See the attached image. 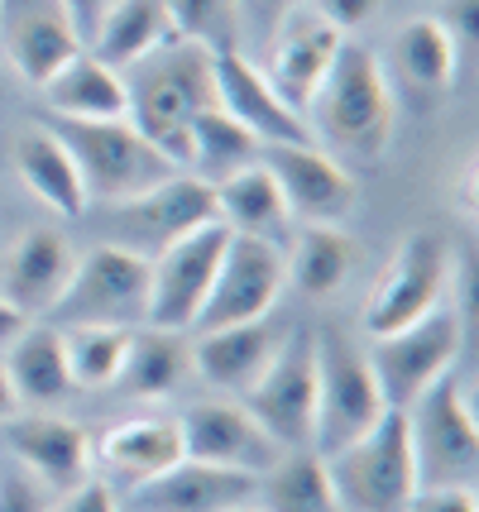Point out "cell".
Instances as JSON below:
<instances>
[{"mask_svg":"<svg viewBox=\"0 0 479 512\" xmlns=\"http://www.w3.org/2000/svg\"><path fill=\"white\" fill-rule=\"evenodd\" d=\"M63 331V355H68L72 388H111L125 364V345L135 326H58Z\"/></svg>","mask_w":479,"mask_h":512,"instance_id":"836d02e7","label":"cell"},{"mask_svg":"<svg viewBox=\"0 0 479 512\" xmlns=\"http://www.w3.org/2000/svg\"><path fill=\"white\" fill-rule=\"evenodd\" d=\"M259 158H264V144H259L240 120H230L221 106H211V111L192 125V158H187V173H192V178H202L216 187L221 178L250 168Z\"/></svg>","mask_w":479,"mask_h":512,"instance_id":"d6a6232c","label":"cell"},{"mask_svg":"<svg viewBox=\"0 0 479 512\" xmlns=\"http://www.w3.org/2000/svg\"><path fill=\"white\" fill-rule=\"evenodd\" d=\"M216 106H221L230 120H240L264 149H269V144H312L307 120L269 87L264 67L254 63L245 48L216 53Z\"/></svg>","mask_w":479,"mask_h":512,"instance_id":"ac0fdd59","label":"cell"},{"mask_svg":"<svg viewBox=\"0 0 479 512\" xmlns=\"http://www.w3.org/2000/svg\"><path fill=\"white\" fill-rule=\"evenodd\" d=\"M226 512H264V508H259V503L250 498V503H235V508H226Z\"/></svg>","mask_w":479,"mask_h":512,"instance_id":"bcb514c9","label":"cell"},{"mask_svg":"<svg viewBox=\"0 0 479 512\" xmlns=\"http://www.w3.org/2000/svg\"><path fill=\"white\" fill-rule=\"evenodd\" d=\"M0 512H48L39 479H0Z\"/></svg>","mask_w":479,"mask_h":512,"instance_id":"60d3db41","label":"cell"},{"mask_svg":"<svg viewBox=\"0 0 479 512\" xmlns=\"http://www.w3.org/2000/svg\"><path fill=\"white\" fill-rule=\"evenodd\" d=\"M178 436H183V455L202 460L216 469H235V474H264L274 469L283 450L269 441V431L245 412L240 398H202L187 412H178Z\"/></svg>","mask_w":479,"mask_h":512,"instance_id":"5bb4252c","label":"cell"},{"mask_svg":"<svg viewBox=\"0 0 479 512\" xmlns=\"http://www.w3.org/2000/svg\"><path fill=\"white\" fill-rule=\"evenodd\" d=\"M341 44H345V34H336V29L321 20V15H312L307 5H297V10H288V15L278 20V29L264 39V48H259L254 63L264 67L269 87L302 115L307 101L317 96L321 77H326L331 63H336Z\"/></svg>","mask_w":479,"mask_h":512,"instance_id":"9a60e30c","label":"cell"},{"mask_svg":"<svg viewBox=\"0 0 479 512\" xmlns=\"http://www.w3.org/2000/svg\"><path fill=\"white\" fill-rule=\"evenodd\" d=\"M393 91L403 87L417 106H436L441 96H451L460 72V44L446 34V24L436 15H417V20L398 24L388 48L379 53Z\"/></svg>","mask_w":479,"mask_h":512,"instance_id":"ffe728a7","label":"cell"},{"mask_svg":"<svg viewBox=\"0 0 479 512\" xmlns=\"http://www.w3.org/2000/svg\"><path fill=\"white\" fill-rule=\"evenodd\" d=\"M460 216H475V158H465L460 173Z\"/></svg>","mask_w":479,"mask_h":512,"instance_id":"f6af8a7d","label":"cell"},{"mask_svg":"<svg viewBox=\"0 0 479 512\" xmlns=\"http://www.w3.org/2000/svg\"><path fill=\"white\" fill-rule=\"evenodd\" d=\"M408 412L412 460H417V484H470L479 474V426L465 398V383L456 369L436 379L422 398L403 407Z\"/></svg>","mask_w":479,"mask_h":512,"instance_id":"9c48e42d","label":"cell"},{"mask_svg":"<svg viewBox=\"0 0 479 512\" xmlns=\"http://www.w3.org/2000/svg\"><path fill=\"white\" fill-rule=\"evenodd\" d=\"M92 460L106 469V479L139 489L149 479H159L163 469L183 460V436H178V417H130V422L111 426L92 446Z\"/></svg>","mask_w":479,"mask_h":512,"instance_id":"cb8c5ba5","label":"cell"},{"mask_svg":"<svg viewBox=\"0 0 479 512\" xmlns=\"http://www.w3.org/2000/svg\"><path fill=\"white\" fill-rule=\"evenodd\" d=\"M10 417H20V393L10 388V374H5V364H0V426L10 422Z\"/></svg>","mask_w":479,"mask_h":512,"instance_id":"ee69618b","label":"cell"},{"mask_svg":"<svg viewBox=\"0 0 479 512\" xmlns=\"http://www.w3.org/2000/svg\"><path fill=\"white\" fill-rule=\"evenodd\" d=\"M264 168L274 173L297 225H345L360 206V187L350 168L321 144H269Z\"/></svg>","mask_w":479,"mask_h":512,"instance_id":"4fadbf2b","label":"cell"},{"mask_svg":"<svg viewBox=\"0 0 479 512\" xmlns=\"http://www.w3.org/2000/svg\"><path fill=\"white\" fill-rule=\"evenodd\" d=\"M0 44L29 87H44L58 67H68L87 48L63 0H0Z\"/></svg>","mask_w":479,"mask_h":512,"instance_id":"e0dca14e","label":"cell"},{"mask_svg":"<svg viewBox=\"0 0 479 512\" xmlns=\"http://www.w3.org/2000/svg\"><path fill=\"white\" fill-rule=\"evenodd\" d=\"M460 345H465V316H460V307L446 302V307H436L432 316L412 321L403 331L369 340L365 355H369V369H374L379 388H384V402L403 412L436 379H446L456 369Z\"/></svg>","mask_w":479,"mask_h":512,"instance_id":"ba28073f","label":"cell"},{"mask_svg":"<svg viewBox=\"0 0 479 512\" xmlns=\"http://www.w3.org/2000/svg\"><path fill=\"white\" fill-rule=\"evenodd\" d=\"M48 130L68 144V154L77 158V173L87 182V197L120 206V201L144 197L149 187L168 182L173 158H163L130 120H53Z\"/></svg>","mask_w":479,"mask_h":512,"instance_id":"3957f363","label":"cell"},{"mask_svg":"<svg viewBox=\"0 0 479 512\" xmlns=\"http://www.w3.org/2000/svg\"><path fill=\"white\" fill-rule=\"evenodd\" d=\"M259 493L254 474H235V469H216L202 460H178L163 469L159 479L135 489V512H226L235 503H250Z\"/></svg>","mask_w":479,"mask_h":512,"instance_id":"603a6c76","label":"cell"},{"mask_svg":"<svg viewBox=\"0 0 479 512\" xmlns=\"http://www.w3.org/2000/svg\"><path fill=\"white\" fill-rule=\"evenodd\" d=\"M10 388L20 393V402L48 407V402L68 398V355H63V331L53 321H29L15 340H10V355L0 359Z\"/></svg>","mask_w":479,"mask_h":512,"instance_id":"4dcf8cb0","label":"cell"},{"mask_svg":"<svg viewBox=\"0 0 479 512\" xmlns=\"http://www.w3.org/2000/svg\"><path fill=\"white\" fill-rule=\"evenodd\" d=\"M451 278H456V249L436 230H412L403 245L393 249L384 273L374 278L365 307H360V326L369 340L393 335L432 316L436 307L451 302Z\"/></svg>","mask_w":479,"mask_h":512,"instance_id":"277c9868","label":"cell"},{"mask_svg":"<svg viewBox=\"0 0 479 512\" xmlns=\"http://www.w3.org/2000/svg\"><path fill=\"white\" fill-rule=\"evenodd\" d=\"M106 5H111V0H63V10H68L72 29L82 34V44L96 34V24H101V15H106Z\"/></svg>","mask_w":479,"mask_h":512,"instance_id":"b9f144b4","label":"cell"},{"mask_svg":"<svg viewBox=\"0 0 479 512\" xmlns=\"http://www.w3.org/2000/svg\"><path fill=\"white\" fill-rule=\"evenodd\" d=\"M24 326H29V316L15 312V307H10V302L0 297V345H10V340H15V335H20Z\"/></svg>","mask_w":479,"mask_h":512,"instance_id":"7bdbcfd3","label":"cell"},{"mask_svg":"<svg viewBox=\"0 0 479 512\" xmlns=\"http://www.w3.org/2000/svg\"><path fill=\"white\" fill-rule=\"evenodd\" d=\"M288 288V273H283V249L264 245V240H245V235H230L221 268L211 278L197 326L192 331H226V326H250L278 307V297Z\"/></svg>","mask_w":479,"mask_h":512,"instance_id":"7c38bea8","label":"cell"},{"mask_svg":"<svg viewBox=\"0 0 479 512\" xmlns=\"http://www.w3.org/2000/svg\"><path fill=\"white\" fill-rule=\"evenodd\" d=\"M312 15H321V20L331 24L336 34H345V39H360V29H369V24L384 15L388 0H302Z\"/></svg>","mask_w":479,"mask_h":512,"instance_id":"d590c367","label":"cell"},{"mask_svg":"<svg viewBox=\"0 0 479 512\" xmlns=\"http://www.w3.org/2000/svg\"><path fill=\"white\" fill-rule=\"evenodd\" d=\"M39 91H44L53 120H130L125 72L101 63L92 48H82L68 67H58Z\"/></svg>","mask_w":479,"mask_h":512,"instance_id":"4316f807","label":"cell"},{"mask_svg":"<svg viewBox=\"0 0 479 512\" xmlns=\"http://www.w3.org/2000/svg\"><path fill=\"white\" fill-rule=\"evenodd\" d=\"M403 512H479L470 484H417Z\"/></svg>","mask_w":479,"mask_h":512,"instance_id":"8d00e7d4","label":"cell"},{"mask_svg":"<svg viewBox=\"0 0 479 512\" xmlns=\"http://www.w3.org/2000/svg\"><path fill=\"white\" fill-rule=\"evenodd\" d=\"M72 268H77V249H72V240L58 225L24 230L15 249L5 254V264H0V297L29 321H39L68 292Z\"/></svg>","mask_w":479,"mask_h":512,"instance_id":"d6986e66","label":"cell"},{"mask_svg":"<svg viewBox=\"0 0 479 512\" xmlns=\"http://www.w3.org/2000/svg\"><path fill=\"white\" fill-rule=\"evenodd\" d=\"M48 512H120V503H115V493L106 479H82V484H72Z\"/></svg>","mask_w":479,"mask_h":512,"instance_id":"74e56055","label":"cell"},{"mask_svg":"<svg viewBox=\"0 0 479 512\" xmlns=\"http://www.w3.org/2000/svg\"><path fill=\"white\" fill-rule=\"evenodd\" d=\"M149 312V259L125 245L77 254L68 292L53 307V326H144Z\"/></svg>","mask_w":479,"mask_h":512,"instance_id":"52a82bcc","label":"cell"},{"mask_svg":"<svg viewBox=\"0 0 479 512\" xmlns=\"http://www.w3.org/2000/svg\"><path fill=\"white\" fill-rule=\"evenodd\" d=\"M245 412L278 450H312L317 436V335L297 331L278 345L274 364L245 393Z\"/></svg>","mask_w":479,"mask_h":512,"instance_id":"30bf717a","label":"cell"},{"mask_svg":"<svg viewBox=\"0 0 479 512\" xmlns=\"http://www.w3.org/2000/svg\"><path fill=\"white\" fill-rule=\"evenodd\" d=\"M168 20H173V39L202 44L211 53L240 48L245 39V20H240V0H163Z\"/></svg>","mask_w":479,"mask_h":512,"instance_id":"e575fe53","label":"cell"},{"mask_svg":"<svg viewBox=\"0 0 479 512\" xmlns=\"http://www.w3.org/2000/svg\"><path fill=\"white\" fill-rule=\"evenodd\" d=\"M130 125H135L173 168L187 173L192 125L216 106V53L187 39H168L144 63L130 67Z\"/></svg>","mask_w":479,"mask_h":512,"instance_id":"7a4b0ae2","label":"cell"},{"mask_svg":"<svg viewBox=\"0 0 479 512\" xmlns=\"http://www.w3.org/2000/svg\"><path fill=\"white\" fill-rule=\"evenodd\" d=\"M226 245H230V230L221 221H211L202 230L183 235V240H173L168 249H159L149 259V312H144V326L192 331L206 292H211V278L221 268Z\"/></svg>","mask_w":479,"mask_h":512,"instance_id":"8fae6325","label":"cell"},{"mask_svg":"<svg viewBox=\"0 0 479 512\" xmlns=\"http://www.w3.org/2000/svg\"><path fill=\"white\" fill-rule=\"evenodd\" d=\"M187 374H192V340H187V331L135 326L115 383L139 402H159V398H168Z\"/></svg>","mask_w":479,"mask_h":512,"instance_id":"f1b7e54d","label":"cell"},{"mask_svg":"<svg viewBox=\"0 0 479 512\" xmlns=\"http://www.w3.org/2000/svg\"><path fill=\"white\" fill-rule=\"evenodd\" d=\"M388 412L384 388L369 369V355L345 335H317V436L312 450L331 460L336 450L355 446Z\"/></svg>","mask_w":479,"mask_h":512,"instance_id":"8992f818","label":"cell"},{"mask_svg":"<svg viewBox=\"0 0 479 512\" xmlns=\"http://www.w3.org/2000/svg\"><path fill=\"white\" fill-rule=\"evenodd\" d=\"M5 441L15 450V460L29 469V479H39L44 489H72L92 469V436L72 417H53V412L10 417Z\"/></svg>","mask_w":479,"mask_h":512,"instance_id":"44dd1931","label":"cell"},{"mask_svg":"<svg viewBox=\"0 0 479 512\" xmlns=\"http://www.w3.org/2000/svg\"><path fill=\"white\" fill-rule=\"evenodd\" d=\"M331 489L341 512H403L417 493V460H412L408 412L388 407L355 446L326 460Z\"/></svg>","mask_w":479,"mask_h":512,"instance_id":"5b68a950","label":"cell"},{"mask_svg":"<svg viewBox=\"0 0 479 512\" xmlns=\"http://www.w3.org/2000/svg\"><path fill=\"white\" fill-rule=\"evenodd\" d=\"M283 335L264 321H250V326H226V331H197V345H192V374H202L216 393L226 398H245L259 374L274 364Z\"/></svg>","mask_w":479,"mask_h":512,"instance_id":"7402d4cb","label":"cell"},{"mask_svg":"<svg viewBox=\"0 0 479 512\" xmlns=\"http://www.w3.org/2000/svg\"><path fill=\"white\" fill-rule=\"evenodd\" d=\"M436 20L446 24V34L456 44H475L479 39V0H441V15Z\"/></svg>","mask_w":479,"mask_h":512,"instance_id":"ab89813d","label":"cell"},{"mask_svg":"<svg viewBox=\"0 0 479 512\" xmlns=\"http://www.w3.org/2000/svg\"><path fill=\"white\" fill-rule=\"evenodd\" d=\"M15 173H20L24 187L44 201L53 216H63V221H77V216L92 206L87 182L77 173V158L68 154V144L48 130V125L20 130V139H15Z\"/></svg>","mask_w":479,"mask_h":512,"instance_id":"83f0119b","label":"cell"},{"mask_svg":"<svg viewBox=\"0 0 479 512\" xmlns=\"http://www.w3.org/2000/svg\"><path fill=\"white\" fill-rule=\"evenodd\" d=\"M360 268V245L345 225H297L283 245V273L288 288H297L312 302H331L350 288Z\"/></svg>","mask_w":479,"mask_h":512,"instance_id":"484cf974","label":"cell"},{"mask_svg":"<svg viewBox=\"0 0 479 512\" xmlns=\"http://www.w3.org/2000/svg\"><path fill=\"white\" fill-rule=\"evenodd\" d=\"M168 39H173V20H168V5L163 0H111L101 24H96V34L87 39V48H92L101 63L125 72V67L144 63Z\"/></svg>","mask_w":479,"mask_h":512,"instance_id":"f546056e","label":"cell"},{"mask_svg":"<svg viewBox=\"0 0 479 512\" xmlns=\"http://www.w3.org/2000/svg\"><path fill=\"white\" fill-rule=\"evenodd\" d=\"M302 120L312 144H321L331 158L379 163L398 130V91L379 63V48H369L365 39H345Z\"/></svg>","mask_w":479,"mask_h":512,"instance_id":"6da1fadb","label":"cell"},{"mask_svg":"<svg viewBox=\"0 0 479 512\" xmlns=\"http://www.w3.org/2000/svg\"><path fill=\"white\" fill-rule=\"evenodd\" d=\"M302 0H240V20H245V34L254 29V39H259V48H264V39L278 29V20L288 15V10H297Z\"/></svg>","mask_w":479,"mask_h":512,"instance_id":"f35d334b","label":"cell"},{"mask_svg":"<svg viewBox=\"0 0 479 512\" xmlns=\"http://www.w3.org/2000/svg\"><path fill=\"white\" fill-rule=\"evenodd\" d=\"M259 493H264V512H341L326 460L317 450H283L274 469L259 474Z\"/></svg>","mask_w":479,"mask_h":512,"instance_id":"1f68e13d","label":"cell"},{"mask_svg":"<svg viewBox=\"0 0 479 512\" xmlns=\"http://www.w3.org/2000/svg\"><path fill=\"white\" fill-rule=\"evenodd\" d=\"M211 197H216V221L226 225L230 235H245V240H264V245H288V235L297 230L293 211H288V201L278 192L274 173L264 168V158L250 163V168H240V173H230L211 187Z\"/></svg>","mask_w":479,"mask_h":512,"instance_id":"d4e9b609","label":"cell"},{"mask_svg":"<svg viewBox=\"0 0 479 512\" xmlns=\"http://www.w3.org/2000/svg\"><path fill=\"white\" fill-rule=\"evenodd\" d=\"M115 221L125 230L120 245L144 254V259H154L173 240H183V235L216 221V197H211V182L192 178V173H173L168 182L149 187L144 197L120 201Z\"/></svg>","mask_w":479,"mask_h":512,"instance_id":"2e32d148","label":"cell"}]
</instances>
